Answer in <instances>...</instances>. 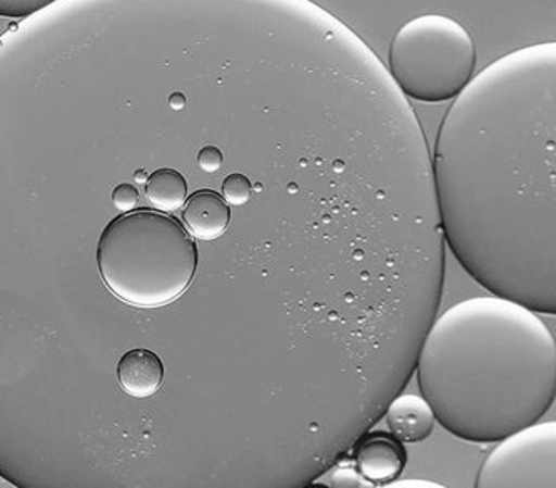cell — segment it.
Segmentation results:
<instances>
[{"label":"cell","mask_w":556,"mask_h":488,"mask_svg":"<svg viewBox=\"0 0 556 488\" xmlns=\"http://www.w3.org/2000/svg\"><path fill=\"white\" fill-rule=\"evenodd\" d=\"M556 43L471 77L433 149L441 235L484 290L556 315Z\"/></svg>","instance_id":"1"},{"label":"cell","mask_w":556,"mask_h":488,"mask_svg":"<svg viewBox=\"0 0 556 488\" xmlns=\"http://www.w3.org/2000/svg\"><path fill=\"white\" fill-rule=\"evenodd\" d=\"M422 398L462 440L495 443L533 425L556 397V343L530 308L459 301L431 323L415 362Z\"/></svg>","instance_id":"2"},{"label":"cell","mask_w":556,"mask_h":488,"mask_svg":"<svg viewBox=\"0 0 556 488\" xmlns=\"http://www.w3.org/2000/svg\"><path fill=\"white\" fill-rule=\"evenodd\" d=\"M102 281L124 303L157 308L181 297L198 272L188 229L163 211H127L114 217L96 251Z\"/></svg>","instance_id":"3"},{"label":"cell","mask_w":556,"mask_h":488,"mask_svg":"<svg viewBox=\"0 0 556 488\" xmlns=\"http://www.w3.org/2000/svg\"><path fill=\"white\" fill-rule=\"evenodd\" d=\"M390 74L403 95L416 101L455 99L473 77L477 46L456 18L422 14L405 22L390 43Z\"/></svg>","instance_id":"4"},{"label":"cell","mask_w":556,"mask_h":488,"mask_svg":"<svg viewBox=\"0 0 556 488\" xmlns=\"http://www.w3.org/2000/svg\"><path fill=\"white\" fill-rule=\"evenodd\" d=\"M478 488H555L556 424H533L500 440L481 465Z\"/></svg>","instance_id":"5"},{"label":"cell","mask_w":556,"mask_h":488,"mask_svg":"<svg viewBox=\"0 0 556 488\" xmlns=\"http://www.w3.org/2000/svg\"><path fill=\"white\" fill-rule=\"evenodd\" d=\"M354 471L371 487H388L405 471L408 453L391 431H366L354 441Z\"/></svg>","instance_id":"6"},{"label":"cell","mask_w":556,"mask_h":488,"mask_svg":"<svg viewBox=\"0 0 556 488\" xmlns=\"http://www.w3.org/2000/svg\"><path fill=\"white\" fill-rule=\"evenodd\" d=\"M232 213L223 196L203 189L189 196L182 211L186 229L203 241H214L228 232Z\"/></svg>","instance_id":"7"},{"label":"cell","mask_w":556,"mask_h":488,"mask_svg":"<svg viewBox=\"0 0 556 488\" xmlns=\"http://www.w3.org/2000/svg\"><path fill=\"white\" fill-rule=\"evenodd\" d=\"M387 424L391 434L403 443H419L433 434L437 416L425 398L418 395H396L388 405Z\"/></svg>","instance_id":"8"},{"label":"cell","mask_w":556,"mask_h":488,"mask_svg":"<svg viewBox=\"0 0 556 488\" xmlns=\"http://www.w3.org/2000/svg\"><path fill=\"white\" fill-rule=\"evenodd\" d=\"M117 380L130 397H151L163 387V360L148 348L127 351L117 363Z\"/></svg>","instance_id":"9"},{"label":"cell","mask_w":556,"mask_h":488,"mask_svg":"<svg viewBox=\"0 0 556 488\" xmlns=\"http://www.w3.org/2000/svg\"><path fill=\"white\" fill-rule=\"evenodd\" d=\"M188 182L173 167L155 170L146 182V199L164 213H176L186 203Z\"/></svg>","instance_id":"10"},{"label":"cell","mask_w":556,"mask_h":488,"mask_svg":"<svg viewBox=\"0 0 556 488\" xmlns=\"http://www.w3.org/2000/svg\"><path fill=\"white\" fill-rule=\"evenodd\" d=\"M223 196L231 207H244L253 196L250 177L242 173H231L223 182Z\"/></svg>","instance_id":"11"},{"label":"cell","mask_w":556,"mask_h":488,"mask_svg":"<svg viewBox=\"0 0 556 488\" xmlns=\"http://www.w3.org/2000/svg\"><path fill=\"white\" fill-rule=\"evenodd\" d=\"M54 2L55 0H0V17L26 18Z\"/></svg>","instance_id":"12"},{"label":"cell","mask_w":556,"mask_h":488,"mask_svg":"<svg viewBox=\"0 0 556 488\" xmlns=\"http://www.w3.org/2000/svg\"><path fill=\"white\" fill-rule=\"evenodd\" d=\"M198 164L204 173L216 174L225 164V154H223V151L217 146H203L198 151Z\"/></svg>","instance_id":"13"},{"label":"cell","mask_w":556,"mask_h":488,"mask_svg":"<svg viewBox=\"0 0 556 488\" xmlns=\"http://www.w3.org/2000/svg\"><path fill=\"white\" fill-rule=\"evenodd\" d=\"M139 201V191L135 185H130V183H123V185H117L113 191V204L116 207V210H119L121 213H127V211H132L138 204Z\"/></svg>","instance_id":"14"},{"label":"cell","mask_w":556,"mask_h":488,"mask_svg":"<svg viewBox=\"0 0 556 488\" xmlns=\"http://www.w3.org/2000/svg\"><path fill=\"white\" fill-rule=\"evenodd\" d=\"M132 176H135L136 183H146L149 179L148 171H146L144 167H139V170H135Z\"/></svg>","instance_id":"15"}]
</instances>
